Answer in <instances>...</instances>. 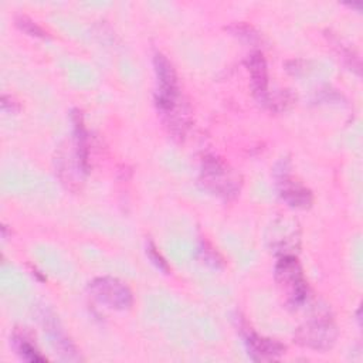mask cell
<instances>
[{"mask_svg":"<svg viewBox=\"0 0 363 363\" xmlns=\"http://www.w3.org/2000/svg\"><path fill=\"white\" fill-rule=\"evenodd\" d=\"M153 68L156 75L155 104L167 126L174 135H183L189 126V112L182 101L180 85L169 58L156 52L153 57Z\"/></svg>","mask_w":363,"mask_h":363,"instance_id":"cell-1","label":"cell"},{"mask_svg":"<svg viewBox=\"0 0 363 363\" xmlns=\"http://www.w3.org/2000/svg\"><path fill=\"white\" fill-rule=\"evenodd\" d=\"M275 281L291 308L302 306L309 296V286L295 255H279L274 268Z\"/></svg>","mask_w":363,"mask_h":363,"instance_id":"cell-2","label":"cell"},{"mask_svg":"<svg viewBox=\"0 0 363 363\" xmlns=\"http://www.w3.org/2000/svg\"><path fill=\"white\" fill-rule=\"evenodd\" d=\"M200 183L206 190L223 199H231L240 190V179L237 173L214 155L203 157Z\"/></svg>","mask_w":363,"mask_h":363,"instance_id":"cell-3","label":"cell"},{"mask_svg":"<svg viewBox=\"0 0 363 363\" xmlns=\"http://www.w3.org/2000/svg\"><path fill=\"white\" fill-rule=\"evenodd\" d=\"M336 325L326 309L318 311L295 332L296 343L313 350L330 349L336 342Z\"/></svg>","mask_w":363,"mask_h":363,"instance_id":"cell-4","label":"cell"},{"mask_svg":"<svg viewBox=\"0 0 363 363\" xmlns=\"http://www.w3.org/2000/svg\"><path fill=\"white\" fill-rule=\"evenodd\" d=\"M88 291L95 301L115 311H128L133 305L130 288L119 278L98 277L89 282Z\"/></svg>","mask_w":363,"mask_h":363,"instance_id":"cell-5","label":"cell"},{"mask_svg":"<svg viewBox=\"0 0 363 363\" xmlns=\"http://www.w3.org/2000/svg\"><path fill=\"white\" fill-rule=\"evenodd\" d=\"M277 187L281 199L292 208H308L313 201L311 190L294 179L285 163L277 170Z\"/></svg>","mask_w":363,"mask_h":363,"instance_id":"cell-6","label":"cell"},{"mask_svg":"<svg viewBox=\"0 0 363 363\" xmlns=\"http://www.w3.org/2000/svg\"><path fill=\"white\" fill-rule=\"evenodd\" d=\"M269 247L279 255H295L294 251L299 247V228L294 221L278 218L269 227Z\"/></svg>","mask_w":363,"mask_h":363,"instance_id":"cell-7","label":"cell"},{"mask_svg":"<svg viewBox=\"0 0 363 363\" xmlns=\"http://www.w3.org/2000/svg\"><path fill=\"white\" fill-rule=\"evenodd\" d=\"M244 345L250 359L255 362L277 360L285 353L286 349L281 342L259 336L258 333L250 329L244 330Z\"/></svg>","mask_w":363,"mask_h":363,"instance_id":"cell-8","label":"cell"},{"mask_svg":"<svg viewBox=\"0 0 363 363\" xmlns=\"http://www.w3.org/2000/svg\"><path fill=\"white\" fill-rule=\"evenodd\" d=\"M247 68L251 78V88L252 94L261 104L267 105L269 98L268 91V68L264 54L261 51H254L247 58Z\"/></svg>","mask_w":363,"mask_h":363,"instance_id":"cell-9","label":"cell"},{"mask_svg":"<svg viewBox=\"0 0 363 363\" xmlns=\"http://www.w3.org/2000/svg\"><path fill=\"white\" fill-rule=\"evenodd\" d=\"M43 325L44 330L47 332L51 345L54 349L60 353L61 359L64 360H79V354L74 343L69 340V337L65 335L64 329L60 326L58 320L52 316L45 313L43 318Z\"/></svg>","mask_w":363,"mask_h":363,"instance_id":"cell-10","label":"cell"},{"mask_svg":"<svg viewBox=\"0 0 363 363\" xmlns=\"http://www.w3.org/2000/svg\"><path fill=\"white\" fill-rule=\"evenodd\" d=\"M71 119H72V125H74V142H75L78 166L82 172H86V169H88V136H86V129L84 126L81 112L74 111Z\"/></svg>","mask_w":363,"mask_h":363,"instance_id":"cell-11","label":"cell"},{"mask_svg":"<svg viewBox=\"0 0 363 363\" xmlns=\"http://www.w3.org/2000/svg\"><path fill=\"white\" fill-rule=\"evenodd\" d=\"M13 346H14V350L17 352V354L23 360H26V362L40 363V362H45L47 360L38 352L35 345L28 339V336L24 335V333H20V332H14L13 333Z\"/></svg>","mask_w":363,"mask_h":363,"instance_id":"cell-12","label":"cell"},{"mask_svg":"<svg viewBox=\"0 0 363 363\" xmlns=\"http://www.w3.org/2000/svg\"><path fill=\"white\" fill-rule=\"evenodd\" d=\"M16 26L24 31L26 34L28 35H33V37H40V38H45L47 37V33L35 23L33 21L30 17L24 16V14H18L16 17Z\"/></svg>","mask_w":363,"mask_h":363,"instance_id":"cell-13","label":"cell"},{"mask_svg":"<svg viewBox=\"0 0 363 363\" xmlns=\"http://www.w3.org/2000/svg\"><path fill=\"white\" fill-rule=\"evenodd\" d=\"M146 254H147V257H149V259L155 264V267L157 268V269H160V271H163L164 274H167L169 272V265H167V262H166V259L163 258V255L159 252V250L156 248V245L152 242V241H149L147 242V245H146Z\"/></svg>","mask_w":363,"mask_h":363,"instance_id":"cell-14","label":"cell"},{"mask_svg":"<svg viewBox=\"0 0 363 363\" xmlns=\"http://www.w3.org/2000/svg\"><path fill=\"white\" fill-rule=\"evenodd\" d=\"M1 108H3V111H6V112H14L18 106H17V102L11 98V96H7V95H3L1 96Z\"/></svg>","mask_w":363,"mask_h":363,"instance_id":"cell-15","label":"cell"}]
</instances>
